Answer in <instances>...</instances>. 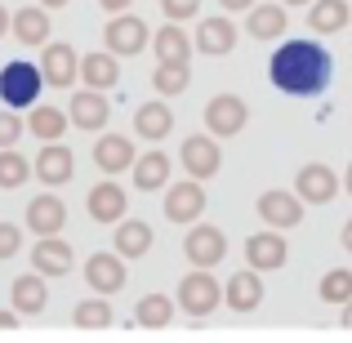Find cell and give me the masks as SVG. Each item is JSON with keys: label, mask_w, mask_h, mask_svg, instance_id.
<instances>
[{"label": "cell", "mask_w": 352, "mask_h": 343, "mask_svg": "<svg viewBox=\"0 0 352 343\" xmlns=\"http://www.w3.org/2000/svg\"><path fill=\"white\" fill-rule=\"evenodd\" d=\"M245 103H241L236 94H219L206 103V125L214 138H228V134H241V125H245Z\"/></svg>", "instance_id": "7"}, {"label": "cell", "mask_w": 352, "mask_h": 343, "mask_svg": "<svg viewBox=\"0 0 352 343\" xmlns=\"http://www.w3.org/2000/svg\"><path fill=\"white\" fill-rule=\"evenodd\" d=\"M94 161H98V170H103V174H120V170H129L138 156H134V143H129V138L103 134L94 143Z\"/></svg>", "instance_id": "17"}, {"label": "cell", "mask_w": 352, "mask_h": 343, "mask_svg": "<svg viewBox=\"0 0 352 343\" xmlns=\"http://www.w3.org/2000/svg\"><path fill=\"white\" fill-rule=\"evenodd\" d=\"M294 188H299V197L303 201H317V206H326L330 197H335V170H330V165H303L299 170V183H294Z\"/></svg>", "instance_id": "22"}, {"label": "cell", "mask_w": 352, "mask_h": 343, "mask_svg": "<svg viewBox=\"0 0 352 343\" xmlns=\"http://www.w3.org/2000/svg\"><path fill=\"white\" fill-rule=\"evenodd\" d=\"M258 214H263L267 228H299L303 206H299L294 192H263L258 197Z\"/></svg>", "instance_id": "10"}, {"label": "cell", "mask_w": 352, "mask_h": 343, "mask_svg": "<svg viewBox=\"0 0 352 343\" xmlns=\"http://www.w3.org/2000/svg\"><path fill=\"white\" fill-rule=\"evenodd\" d=\"M72 125L80 129H103L107 116H112V107H107L103 94H94V89H80V94H72Z\"/></svg>", "instance_id": "18"}, {"label": "cell", "mask_w": 352, "mask_h": 343, "mask_svg": "<svg viewBox=\"0 0 352 343\" xmlns=\"http://www.w3.org/2000/svg\"><path fill=\"white\" fill-rule=\"evenodd\" d=\"M9 23H14V18H9V9H5V5H0V36H5V32H9Z\"/></svg>", "instance_id": "43"}, {"label": "cell", "mask_w": 352, "mask_h": 343, "mask_svg": "<svg viewBox=\"0 0 352 343\" xmlns=\"http://www.w3.org/2000/svg\"><path fill=\"white\" fill-rule=\"evenodd\" d=\"M103 41H107V54H143L147 49V23L143 18H134V14H120L107 23V32H103Z\"/></svg>", "instance_id": "6"}, {"label": "cell", "mask_w": 352, "mask_h": 343, "mask_svg": "<svg viewBox=\"0 0 352 343\" xmlns=\"http://www.w3.org/2000/svg\"><path fill=\"white\" fill-rule=\"evenodd\" d=\"M188 54H192V41L179 23L161 27L156 32V63H170V67H188Z\"/></svg>", "instance_id": "23"}, {"label": "cell", "mask_w": 352, "mask_h": 343, "mask_svg": "<svg viewBox=\"0 0 352 343\" xmlns=\"http://www.w3.org/2000/svg\"><path fill=\"white\" fill-rule=\"evenodd\" d=\"M174 321V299H165V294H147V299H138L134 308V326H147V330H161Z\"/></svg>", "instance_id": "29"}, {"label": "cell", "mask_w": 352, "mask_h": 343, "mask_svg": "<svg viewBox=\"0 0 352 343\" xmlns=\"http://www.w3.org/2000/svg\"><path fill=\"white\" fill-rule=\"evenodd\" d=\"M232 45H236V27L228 23V18H201V27H197V49L228 54Z\"/></svg>", "instance_id": "25"}, {"label": "cell", "mask_w": 352, "mask_h": 343, "mask_svg": "<svg viewBox=\"0 0 352 343\" xmlns=\"http://www.w3.org/2000/svg\"><path fill=\"white\" fill-rule=\"evenodd\" d=\"M9 299H14V312H18V317H36V312H45V299H50V290H45V276H41V272L18 276L14 290H9Z\"/></svg>", "instance_id": "19"}, {"label": "cell", "mask_w": 352, "mask_h": 343, "mask_svg": "<svg viewBox=\"0 0 352 343\" xmlns=\"http://www.w3.org/2000/svg\"><path fill=\"white\" fill-rule=\"evenodd\" d=\"M201 214H206V192H201L197 179L174 183V188L165 192V219H170V223H197Z\"/></svg>", "instance_id": "4"}, {"label": "cell", "mask_w": 352, "mask_h": 343, "mask_svg": "<svg viewBox=\"0 0 352 343\" xmlns=\"http://www.w3.org/2000/svg\"><path fill=\"white\" fill-rule=\"evenodd\" d=\"M245 258L254 272H272V267L285 263V241L281 232H254V236L245 241Z\"/></svg>", "instance_id": "14"}, {"label": "cell", "mask_w": 352, "mask_h": 343, "mask_svg": "<svg viewBox=\"0 0 352 343\" xmlns=\"http://www.w3.org/2000/svg\"><path fill=\"white\" fill-rule=\"evenodd\" d=\"M344 326L352 330V303H344Z\"/></svg>", "instance_id": "46"}, {"label": "cell", "mask_w": 352, "mask_h": 343, "mask_svg": "<svg viewBox=\"0 0 352 343\" xmlns=\"http://www.w3.org/2000/svg\"><path fill=\"white\" fill-rule=\"evenodd\" d=\"M281 32H285L281 5H254V9H250V36H258V41H276Z\"/></svg>", "instance_id": "30"}, {"label": "cell", "mask_w": 352, "mask_h": 343, "mask_svg": "<svg viewBox=\"0 0 352 343\" xmlns=\"http://www.w3.org/2000/svg\"><path fill=\"white\" fill-rule=\"evenodd\" d=\"M223 299H228V308H236V312H254V308H258V299H263V281H258L254 267H250V272L228 276Z\"/></svg>", "instance_id": "21"}, {"label": "cell", "mask_w": 352, "mask_h": 343, "mask_svg": "<svg viewBox=\"0 0 352 343\" xmlns=\"http://www.w3.org/2000/svg\"><path fill=\"white\" fill-rule=\"evenodd\" d=\"M285 5H308V0H285Z\"/></svg>", "instance_id": "48"}, {"label": "cell", "mask_w": 352, "mask_h": 343, "mask_svg": "<svg viewBox=\"0 0 352 343\" xmlns=\"http://www.w3.org/2000/svg\"><path fill=\"white\" fill-rule=\"evenodd\" d=\"M98 5H103L107 14H116V18H120V14H125V5H129V0H98Z\"/></svg>", "instance_id": "40"}, {"label": "cell", "mask_w": 352, "mask_h": 343, "mask_svg": "<svg viewBox=\"0 0 352 343\" xmlns=\"http://www.w3.org/2000/svg\"><path fill=\"white\" fill-rule=\"evenodd\" d=\"M321 299L326 303H352V272L348 267H335V272L321 276Z\"/></svg>", "instance_id": "34"}, {"label": "cell", "mask_w": 352, "mask_h": 343, "mask_svg": "<svg viewBox=\"0 0 352 343\" xmlns=\"http://www.w3.org/2000/svg\"><path fill=\"white\" fill-rule=\"evenodd\" d=\"M36 179L45 183V188H63V183L72 179V170H76V156L67 152L63 143H45V152L36 156Z\"/></svg>", "instance_id": "9"}, {"label": "cell", "mask_w": 352, "mask_h": 343, "mask_svg": "<svg viewBox=\"0 0 352 343\" xmlns=\"http://www.w3.org/2000/svg\"><path fill=\"white\" fill-rule=\"evenodd\" d=\"M272 85L294 98H312L330 85V54L317 41H285L272 54Z\"/></svg>", "instance_id": "1"}, {"label": "cell", "mask_w": 352, "mask_h": 343, "mask_svg": "<svg viewBox=\"0 0 352 343\" xmlns=\"http://www.w3.org/2000/svg\"><path fill=\"white\" fill-rule=\"evenodd\" d=\"M80 80H85L94 94H103V89H112L120 80V67H116V54H85L80 58Z\"/></svg>", "instance_id": "20"}, {"label": "cell", "mask_w": 352, "mask_h": 343, "mask_svg": "<svg viewBox=\"0 0 352 343\" xmlns=\"http://www.w3.org/2000/svg\"><path fill=\"white\" fill-rule=\"evenodd\" d=\"M125 263H120V254H89L85 263V281L94 285L98 294H116L120 285H125Z\"/></svg>", "instance_id": "15"}, {"label": "cell", "mask_w": 352, "mask_h": 343, "mask_svg": "<svg viewBox=\"0 0 352 343\" xmlns=\"http://www.w3.org/2000/svg\"><path fill=\"white\" fill-rule=\"evenodd\" d=\"M219 299H223V285H219L210 272H201V267L179 281V303H183L188 317H210V312L219 308Z\"/></svg>", "instance_id": "3"}, {"label": "cell", "mask_w": 352, "mask_h": 343, "mask_svg": "<svg viewBox=\"0 0 352 343\" xmlns=\"http://www.w3.org/2000/svg\"><path fill=\"white\" fill-rule=\"evenodd\" d=\"M32 263L41 276H67L72 272V245L58 236H41L32 245Z\"/></svg>", "instance_id": "13"}, {"label": "cell", "mask_w": 352, "mask_h": 343, "mask_svg": "<svg viewBox=\"0 0 352 343\" xmlns=\"http://www.w3.org/2000/svg\"><path fill=\"white\" fill-rule=\"evenodd\" d=\"M9 326H18V312L14 308H0V330H9Z\"/></svg>", "instance_id": "42"}, {"label": "cell", "mask_w": 352, "mask_h": 343, "mask_svg": "<svg viewBox=\"0 0 352 343\" xmlns=\"http://www.w3.org/2000/svg\"><path fill=\"white\" fill-rule=\"evenodd\" d=\"M348 14L352 9L344 0H317V9L308 14V23H312V32H339V27L348 23Z\"/></svg>", "instance_id": "33"}, {"label": "cell", "mask_w": 352, "mask_h": 343, "mask_svg": "<svg viewBox=\"0 0 352 343\" xmlns=\"http://www.w3.org/2000/svg\"><path fill=\"white\" fill-rule=\"evenodd\" d=\"M344 245L352 250V219H348V223H344Z\"/></svg>", "instance_id": "45"}, {"label": "cell", "mask_w": 352, "mask_h": 343, "mask_svg": "<svg viewBox=\"0 0 352 343\" xmlns=\"http://www.w3.org/2000/svg\"><path fill=\"white\" fill-rule=\"evenodd\" d=\"M63 223H67V206H63L58 197H50V192L27 206V228H32L36 236H58Z\"/></svg>", "instance_id": "11"}, {"label": "cell", "mask_w": 352, "mask_h": 343, "mask_svg": "<svg viewBox=\"0 0 352 343\" xmlns=\"http://www.w3.org/2000/svg\"><path fill=\"white\" fill-rule=\"evenodd\" d=\"M27 174H32V165L18 152H0V188H23Z\"/></svg>", "instance_id": "36"}, {"label": "cell", "mask_w": 352, "mask_h": 343, "mask_svg": "<svg viewBox=\"0 0 352 343\" xmlns=\"http://www.w3.org/2000/svg\"><path fill=\"white\" fill-rule=\"evenodd\" d=\"M134 129L143 138H152V143H161V138L174 129L170 107H165V103H143V107H138V116H134Z\"/></svg>", "instance_id": "27"}, {"label": "cell", "mask_w": 352, "mask_h": 343, "mask_svg": "<svg viewBox=\"0 0 352 343\" xmlns=\"http://www.w3.org/2000/svg\"><path fill=\"white\" fill-rule=\"evenodd\" d=\"M183 165H188V174L192 179H210V174H219V143L214 138H206V134H192L188 143H183Z\"/></svg>", "instance_id": "12"}, {"label": "cell", "mask_w": 352, "mask_h": 343, "mask_svg": "<svg viewBox=\"0 0 352 343\" xmlns=\"http://www.w3.org/2000/svg\"><path fill=\"white\" fill-rule=\"evenodd\" d=\"M23 129H27V125L5 107V112H0V152H14V143L23 138Z\"/></svg>", "instance_id": "37"}, {"label": "cell", "mask_w": 352, "mask_h": 343, "mask_svg": "<svg viewBox=\"0 0 352 343\" xmlns=\"http://www.w3.org/2000/svg\"><path fill=\"white\" fill-rule=\"evenodd\" d=\"M85 206H89V219H94V223H120V219H125L129 197L116 188V183H98V188L89 192Z\"/></svg>", "instance_id": "16"}, {"label": "cell", "mask_w": 352, "mask_h": 343, "mask_svg": "<svg viewBox=\"0 0 352 343\" xmlns=\"http://www.w3.org/2000/svg\"><path fill=\"white\" fill-rule=\"evenodd\" d=\"M147 250H152V228L143 219H125L116 228V254L120 258H143Z\"/></svg>", "instance_id": "26"}, {"label": "cell", "mask_w": 352, "mask_h": 343, "mask_svg": "<svg viewBox=\"0 0 352 343\" xmlns=\"http://www.w3.org/2000/svg\"><path fill=\"white\" fill-rule=\"evenodd\" d=\"M219 5H223L228 14H236V9H254V0H219Z\"/></svg>", "instance_id": "41"}, {"label": "cell", "mask_w": 352, "mask_h": 343, "mask_svg": "<svg viewBox=\"0 0 352 343\" xmlns=\"http://www.w3.org/2000/svg\"><path fill=\"white\" fill-rule=\"evenodd\" d=\"M183 254L192 258V263L201 267V272H210L214 263H223V254H228V241H223V232L219 228H192L188 232V241H183Z\"/></svg>", "instance_id": "5"}, {"label": "cell", "mask_w": 352, "mask_h": 343, "mask_svg": "<svg viewBox=\"0 0 352 343\" xmlns=\"http://www.w3.org/2000/svg\"><path fill=\"white\" fill-rule=\"evenodd\" d=\"M72 321H76L80 330H107L116 321V312H112V303H107V299H85V303H76Z\"/></svg>", "instance_id": "31"}, {"label": "cell", "mask_w": 352, "mask_h": 343, "mask_svg": "<svg viewBox=\"0 0 352 343\" xmlns=\"http://www.w3.org/2000/svg\"><path fill=\"white\" fill-rule=\"evenodd\" d=\"M18 250H23V228L0 223V258H14Z\"/></svg>", "instance_id": "38"}, {"label": "cell", "mask_w": 352, "mask_h": 343, "mask_svg": "<svg viewBox=\"0 0 352 343\" xmlns=\"http://www.w3.org/2000/svg\"><path fill=\"white\" fill-rule=\"evenodd\" d=\"M344 183H348V192H352V165H348V174H344Z\"/></svg>", "instance_id": "47"}, {"label": "cell", "mask_w": 352, "mask_h": 343, "mask_svg": "<svg viewBox=\"0 0 352 343\" xmlns=\"http://www.w3.org/2000/svg\"><path fill=\"white\" fill-rule=\"evenodd\" d=\"M41 71H45V80H50L54 89H67V85H76V76H80V58H76V49L72 45H50L45 49V58H41Z\"/></svg>", "instance_id": "8"}, {"label": "cell", "mask_w": 352, "mask_h": 343, "mask_svg": "<svg viewBox=\"0 0 352 343\" xmlns=\"http://www.w3.org/2000/svg\"><path fill=\"white\" fill-rule=\"evenodd\" d=\"M41 85H45V71L32 67V63H23V58L0 67V98H5L9 112H18V107H32L36 94H41Z\"/></svg>", "instance_id": "2"}, {"label": "cell", "mask_w": 352, "mask_h": 343, "mask_svg": "<svg viewBox=\"0 0 352 343\" xmlns=\"http://www.w3.org/2000/svg\"><path fill=\"white\" fill-rule=\"evenodd\" d=\"M67 125H72V120L63 116V112H54V107H36L32 120H27V129H32L36 138H45V143H58Z\"/></svg>", "instance_id": "32"}, {"label": "cell", "mask_w": 352, "mask_h": 343, "mask_svg": "<svg viewBox=\"0 0 352 343\" xmlns=\"http://www.w3.org/2000/svg\"><path fill=\"white\" fill-rule=\"evenodd\" d=\"M188 67H170V63H156V71H152V85L161 89V94H183L188 89Z\"/></svg>", "instance_id": "35"}, {"label": "cell", "mask_w": 352, "mask_h": 343, "mask_svg": "<svg viewBox=\"0 0 352 343\" xmlns=\"http://www.w3.org/2000/svg\"><path fill=\"white\" fill-rule=\"evenodd\" d=\"M161 9L174 18V23H183V18H192L201 9V0H161Z\"/></svg>", "instance_id": "39"}, {"label": "cell", "mask_w": 352, "mask_h": 343, "mask_svg": "<svg viewBox=\"0 0 352 343\" xmlns=\"http://www.w3.org/2000/svg\"><path fill=\"white\" fill-rule=\"evenodd\" d=\"M134 183H138L143 192L165 188V183H170V156H161V152L138 156V161H134Z\"/></svg>", "instance_id": "28"}, {"label": "cell", "mask_w": 352, "mask_h": 343, "mask_svg": "<svg viewBox=\"0 0 352 343\" xmlns=\"http://www.w3.org/2000/svg\"><path fill=\"white\" fill-rule=\"evenodd\" d=\"M67 0H41V9H63Z\"/></svg>", "instance_id": "44"}, {"label": "cell", "mask_w": 352, "mask_h": 343, "mask_svg": "<svg viewBox=\"0 0 352 343\" xmlns=\"http://www.w3.org/2000/svg\"><path fill=\"white\" fill-rule=\"evenodd\" d=\"M14 36L23 45H45V41H50V14H45L41 5L14 9Z\"/></svg>", "instance_id": "24"}]
</instances>
